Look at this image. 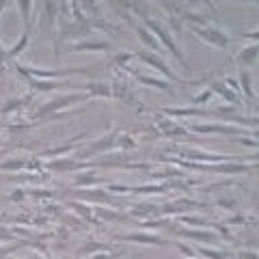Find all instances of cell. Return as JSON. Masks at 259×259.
Returning <instances> with one entry per match:
<instances>
[{
  "instance_id": "6da1fadb",
  "label": "cell",
  "mask_w": 259,
  "mask_h": 259,
  "mask_svg": "<svg viewBox=\"0 0 259 259\" xmlns=\"http://www.w3.org/2000/svg\"><path fill=\"white\" fill-rule=\"evenodd\" d=\"M145 22H147V26H149V32H151V35H153L155 39H158V43H164V48H166L168 52H171V54H173V56L177 58V61L186 67V58H184V54H181V50L177 48V43L173 41V37L168 35V30H166V28H162V24L158 22V19L147 17Z\"/></svg>"
},
{
  "instance_id": "7a4b0ae2",
  "label": "cell",
  "mask_w": 259,
  "mask_h": 259,
  "mask_svg": "<svg viewBox=\"0 0 259 259\" xmlns=\"http://www.w3.org/2000/svg\"><path fill=\"white\" fill-rule=\"evenodd\" d=\"M134 56H136V58H140L142 63H147V65H151V67H155V69H158L162 76H166V80H173V82H181L179 78L175 76L171 69H168V65H166L164 61H162V58H160L158 54H153V52H149V50H140V52H136Z\"/></svg>"
},
{
  "instance_id": "3957f363",
  "label": "cell",
  "mask_w": 259,
  "mask_h": 259,
  "mask_svg": "<svg viewBox=\"0 0 259 259\" xmlns=\"http://www.w3.org/2000/svg\"><path fill=\"white\" fill-rule=\"evenodd\" d=\"M84 100H91V95H78V93H71V95H61L56 97V100H52L48 104H43L41 108H39L37 115H50V113H56V110H61L65 106H71V104H78V102H84Z\"/></svg>"
},
{
  "instance_id": "277c9868",
  "label": "cell",
  "mask_w": 259,
  "mask_h": 259,
  "mask_svg": "<svg viewBox=\"0 0 259 259\" xmlns=\"http://www.w3.org/2000/svg\"><path fill=\"white\" fill-rule=\"evenodd\" d=\"M190 130L192 132H199V134H238V132H244V130L227 126V123H192Z\"/></svg>"
},
{
  "instance_id": "5b68a950",
  "label": "cell",
  "mask_w": 259,
  "mask_h": 259,
  "mask_svg": "<svg viewBox=\"0 0 259 259\" xmlns=\"http://www.w3.org/2000/svg\"><path fill=\"white\" fill-rule=\"evenodd\" d=\"M192 30L197 32L201 39H205L207 43L216 45V48H223V50H225L227 45H229V37L223 35V32H220L218 28H210V26H207V28H192Z\"/></svg>"
},
{
  "instance_id": "8992f818",
  "label": "cell",
  "mask_w": 259,
  "mask_h": 259,
  "mask_svg": "<svg viewBox=\"0 0 259 259\" xmlns=\"http://www.w3.org/2000/svg\"><path fill=\"white\" fill-rule=\"evenodd\" d=\"M257 52H259V45H257V43L249 45V48H242V50H240V54H238V63H240V65H246V67L255 65Z\"/></svg>"
},
{
  "instance_id": "52a82bcc",
  "label": "cell",
  "mask_w": 259,
  "mask_h": 259,
  "mask_svg": "<svg viewBox=\"0 0 259 259\" xmlns=\"http://www.w3.org/2000/svg\"><path fill=\"white\" fill-rule=\"evenodd\" d=\"M136 32H138L140 41L149 48V52H153V54H155V52H160V50H162V48H160V43H158V39H155V37L151 35V32H149V30L145 28V26H136Z\"/></svg>"
},
{
  "instance_id": "ba28073f",
  "label": "cell",
  "mask_w": 259,
  "mask_h": 259,
  "mask_svg": "<svg viewBox=\"0 0 259 259\" xmlns=\"http://www.w3.org/2000/svg\"><path fill=\"white\" fill-rule=\"evenodd\" d=\"M80 50H97V52H108L113 50V45L106 41H80L78 45H71V52H80Z\"/></svg>"
},
{
  "instance_id": "9c48e42d",
  "label": "cell",
  "mask_w": 259,
  "mask_h": 259,
  "mask_svg": "<svg viewBox=\"0 0 259 259\" xmlns=\"http://www.w3.org/2000/svg\"><path fill=\"white\" fill-rule=\"evenodd\" d=\"M123 240L130 242H145V244H164V240L160 236H147V233H130V236H121Z\"/></svg>"
},
{
  "instance_id": "30bf717a",
  "label": "cell",
  "mask_w": 259,
  "mask_h": 259,
  "mask_svg": "<svg viewBox=\"0 0 259 259\" xmlns=\"http://www.w3.org/2000/svg\"><path fill=\"white\" fill-rule=\"evenodd\" d=\"M26 45H28V30H24V32H22V37H19V41H17L15 45H13V48H11L9 52H6V61H13L15 56H19V54L24 52Z\"/></svg>"
},
{
  "instance_id": "8fae6325",
  "label": "cell",
  "mask_w": 259,
  "mask_h": 259,
  "mask_svg": "<svg viewBox=\"0 0 259 259\" xmlns=\"http://www.w3.org/2000/svg\"><path fill=\"white\" fill-rule=\"evenodd\" d=\"M138 80H140L142 84H149V87H155V89H160V91H171V84H168V82L151 80V78H147V76H138Z\"/></svg>"
},
{
  "instance_id": "7c38bea8",
  "label": "cell",
  "mask_w": 259,
  "mask_h": 259,
  "mask_svg": "<svg viewBox=\"0 0 259 259\" xmlns=\"http://www.w3.org/2000/svg\"><path fill=\"white\" fill-rule=\"evenodd\" d=\"M19 6V13H22V17H24V26H26V30L30 28V6L32 2H17Z\"/></svg>"
},
{
  "instance_id": "4fadbf2b",
  "label": "cell",
  "mask_w": 259,
  "mask_h": 259,
  "mask_svg": "<svg viewBox=\"0 0 259 259\" xmlns=\"http://www.w3.org/2000/svg\"><path fill=\"white\" fill-rule=\"evenodd\" d=\"M214 93H212V89H205V91H201V93H197L192 97V104H194V108L201 106V104H205L207 100H212Z\"/></svg>"
},
{
  "instance_id": "5bb4252c",
  "label": "cell",
  "mask_w": 259,
  "mask_h": 259,
  "mask_svg": "<svg viewBox=\"0 0 259 259\" xmlns=\"http://www.w3.org/2000/svg\"><path fill=\"white\" fill-rule=\"evenodd\" d=\"M240 87H244V93L249 100H253V91H251V80L246 74H240Z\"/></svg>"
},
{
  "instance_id": "9a60e30c",
  "label": "cell",
  "mask_w": 259,
  "mask_h": 259,
  "mask_svg": "<svg viewBox=\"0 0 259 259\" xmlns=\"http://www.w3.org/2000/svg\"><path fill=\"white\" fill-rule=\"evenodd\" d=\"M130 58H134V54H130V52H128V54H119V56H115L113 61H115V65H123V63H128Z\"/></svg>"
},
{
  "instance_id": "2e32d148",
  "label": "cell",
  "mask_w": 259,
  "mask_h": 259,
  "mask_svg": "<svg viewBox=\"0 0 259 259\" xmlns=\"http://www.w3.org/2000/svg\"><path fill=\"white\" fill-rule=\"evenodd\" d=\"M91 259H113V255H108V253L104 251V253H97V255H93Z\"/></svg>"
},
{
  "instance_id": "e0dca14e",
  "label": "cell",
  "mask_w": 259,
  "mask_h": 259,
  "mask_svg": "<svg viewBox=\"0 0 259 259\" xmlns=\"http://www.w3.org/2000/svg\"><path fill=\"white\" fill-rule=\"evenodd\" d=\"M0 61H6V52L2 48V43H0Z\"/></svg>"
},
{
  "instance_id": "ac0fdd59",
  "label": "cell",
  "mask_w": 259,
  "mask_h": 259,
  "mask_svg": "<svg viewBox=\"0 0 259 259\" xmlns=\"http://www.w3.org/2000/svg\"><path fill=\"white\" fill-rule=\"evenodd\" d=\"M6 4H9V2H0V11H2V9H4V6H6Z\"/></svg>"
}]
</instances>
